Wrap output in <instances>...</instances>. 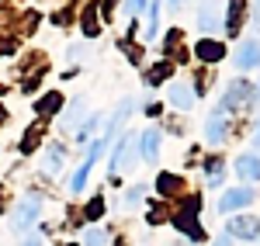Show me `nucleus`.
I'll return each mask as SVG.
<instances>
[{
  "mask_svg": "<svg viewBox=\"0 0 260 246\" xmlns=\"http://www.w3.org/2000/svg\"><path fill=\"white\" fill-rule=\"evenodd\" d=\"M257 101V87L250 80H233L222 94V108L219 111H240V108H253Z\"/></svg>",
  "mask_w": 260,
  "mask_h": 246,
  "instance_id": "nucleus-1",
  "label": "nucleus"
},
{
  "mask_svg": "<svg viewBox=\"0 0 260 246\" xmlns=\"http://www.w3.org/2000/svg\"><path fill=\"white\" fill-rule=\"evenodd\" d=\"M198 208H201V198H187V205H184V212H177V219H174V226L180 229V232H187L191 239H205V229L198 226Z\"/></svg>",
  "mask_w": 260,
  "mask_h": 246,
  "instance_id": "nucleus-2",
  "label": "nucleus"
},
{
  "mask_svg": "<svg viewBox=\"0 0 260 246\" xmlns=\"http://www.w3.org/2000/svg\"><path fill=\"white\" fill-rule=\"evenodd\" d=\"M39 212H42L39 194H24V198L18 201V208H14V219H11V229H14V232H24V229L31 226L35 219H39Z\"/></svg>",
  "mask_w": 260,
  "mask_h": 246,
  "instance_id": "nucleus-3",
  "label": "nucleus"
},
{
  "mask_svg": "<svg viewBox=\"0 0 260 246\" xmlns=\"http://www.w3.org/2000/svg\"><path fill=\"white\" fill-rule=\"evenodd\" d=\"M233 62H236L240 69H257V66H260V39L246 35V39L240 42V49H236Z\"/></svg>",
  "mask_w": 260,
  "mask_h": 246,
  "instance_id": "nucleus-4",
  "label": "nucleus"
},
{
  "mask_svg": "<svg viewBox=\"0 0 260 246\" xmlns=\"http://www.w3.org/2000/svg\"><path fill=\"white\" fill-rule=\"evenodd\" d=\"M136 146H139V135H121L118 146H115V153H111V177L121 173L128 160H132V153H136Z\"/></svg>",
  "mask_w": 260,
  "mask_h": 246,
  "instance_id": "nucleus-5",
  "label": "nucleus"
},
{
  "mask_svg": "<svg viewBox=\"0 0 260 246\" xmlns=\"http://www.w3.org/2000/svg\"><path fill=\"white\" fill-rule=\"evenodd\" d=\"M225 132H229V118H225V111H212L208 122H205V139H208V146H222V143H225Z\"/></svg>",
  "mask_w": 260,
  "mask_h": 246,
  "instance_id": "nucleus-6",
  "label": "nucleus"
},
{
  "mask_svg": "<svg viewBox=\"0 0 260 246\" xmlns=\"http://www.w3.org/2000/svg\"><path fill=\"white\" fill-rule=\"evenodd\" d=\"M225 232H229V236H236V239H257V236H260V219H253V215L229 219Z\"/></svg>",
  "mask_w": 260,
  "mask_h": 246,
  "instance_id": "nucleus-7",
  "label": "nucleus"
},
{
  "mask_svg": "<svg viewBox=\"0 0 260 246\" xmlns=\"http://www.w3.org/2000/svg\"><path fill=\"white\" fill-rule=\"evenodd\" d=\"M104 143H108V139H94L90 153H87V160H83L80 170L73 173V184H70V191H83V184H87V173H90V166L98 163V156H101V149H104Z\"/></svg>",
  "mask_w": 260,
  "mask_h": 246,
  "instance_id": "nucleus-8",
  "label": "nucleus"
},
{
  "mask_svg": "<svg viewBox=\"0 0 260 246\" xmlns=\"http://www.w3.org/2000/svg\"><path fill=\"white\" fill-rule=\"evenodd\" d=\"M198 28H201V31H215V28H222L219 0H205V4L198 7Z\"/></svg>",
  "mask_w": 260,
  "mask_h": 246,
  "instance_id": "nucleus-9",
  "label": "nucleus"
},
{
  "mask_svg": "<svg viewBox=\"0 0 260 246\" xmlns=\"http://www.w3.org/2000/svg\"><path fill=\"white\" fill-rule=\"evenodd\" d=\"M253 201V191H246V187H240V191H225L219 198V212L225 215V212H236V208H246Z\"/></svg>",
  "mask_w": 260,
  "mask_h": 246,
  "instance_id": "nucleus-10",
  "label": "nucleus"
},
{
  "mask_svg": "<svg viewBox=\"0 0 260 246\" xmlns=\"http://www.w3.org/2000/svg\"><path fill=\"white\" fill-rule=\"evenodd\" d=\"M236 173H240L243 181H260V156H253V153L240 156L236 160Z\"/></svg>",
  "mask_w": 260,
  "mask_h": 246,
  "instance_id": "nucleus-11",
  "label": "nucleus"
},
{
  "mask_svg": "<svg viewBox=\"0 0 260 246\" xmlns=\"http://www.w3.org/2000/svg\"><path fill=\"white\" fill-rule=\"evenodd\" d=\"M139 149H142L146 160H156V156H160V132H156V128H146L139 135Z\"/></svg>",
  "mask_w": 260,
  "mask_h": 246,
  "instance_id": "nucleus-12",
  "label": "nucleus"
},
{
  "mask_svg": "<svg viewBox=\"0 0 260 246\" xmlns=\"http://www.w3.org/2000/svg\"><path fill=\"white\" fill-rule=\"evenodd\" d=\"M170 104L180 108V111H187V108L194 104V90H191L187 83H174V87H170Z\"/></svg>",
  "mask_w": 260,
  "mask_h": 246,
  "instance_id": "nucleus-13",
  "label": "nucleus"
},
{
  "mask_svg": "<svg viewBox=\"0 0 260 246\" xmlns=\"http://www.w3.org/2000/svg\"><path fill=\"white\" fill-rule=\"evenodd\" d=\"M198 59H205V62H215V59H222L225 56V45L222 42H198Z\"/></svg>",
  "mask_w": 260,
  "mask_h": 246,
  "instance_id": "nucleus-14",
  "label": "nucleus"
},
{
  "mask_svg": "<svg viewBox=\"0 0 260 246\" xmlns=\"http://www.w3.org/2000/svg\"><path fill=\"white\" fill-rule=\"evenodd\" d=\"M128 111H132V101H121V104H118V111H115V118L108 122V135H101V139H111V135H115V132L121 128V122L128 118Z\"/></svg>",
  "mask_w": 260,
  "mask_h": 246,
  "instance_id": "nucleus-15",
  "label": "nucleus"
},
{
  "mask_svg": "<svg viewBox=\"0 0 260 246\" xmlns=\"http://www.w3.org/2000/svg\"><path fill=\"white\" fill-rule=\"evenodd\" d=\"M83 104H87L83 97H77V101L70 104V111H66V115L59 118V125H62V128H73V125H77V122L83 118Z\"/></svg>",
  "mask_w": 260,
  "mask_h": 246,
  "instance_id": "nucleus-16",
  "label": "nucleus"
},
{
  "mask_svg": "<svg viewBox=\"0 0 260 246\" xmlns=\"http://www.w3.org/2000/svg\"><path fill=\"white\" fill-rule=\"evenodd\" d=\"M156 187H160V194H163V198H170V194H177L180 187H184V181H180V177H174V173H160Z\"/></svg>",
  "mask_w": 260,
  "mask_h": 246,
  "instance_id": "nucleus-17",
  "label": "nucleus"
},
{
  "mask_svg": "<svg viewBox=\"0 0 260 246\" xmlns=\"http://www.w3.org/2000/svg\"><path fill=\"white\" fill-rule=\"evenodd\" d=\"M59 170H62V149L59 146H49V153H45V173L56 177Z\"/></svg>",
  "mask_w": 260,
  "mask_h": 246,
  "instance_id": "nucleus-18",
  "label": "nucleus"
},
{
  "mask_svg": "<svg viewBox=\"0 0 260 246\" xmlns=\"http://www.w3.org/2000/svg\"><path fill=\"white\" fill-rule=\"evenodd\" d=\"M83 246H108V232H104V229H87V232H83Z\"/></svg>",
  "mask_w": 260,
  "mask_h": 246,
  "instance_id": "nucleus-19",
  "label": "nucleus"
},
{
  "mask_svg": "<svg viewBox=\"0 0 260 246\" xmlns=\"http://www.w3.org/2000/svg\"><path fill=\"white\" fill-rule=\"evenodd\" d=\"M59 104H62L59 94H45V97L39 101V115H52V111H59Z\"/></svg>",
  "mask_w": 260,
  "mask_h": 246,
  "instance_id": "nucleus-20",
  "label": "nucleus"
},
{
  "mask_svg": "<svg viewBox=\"0 0 260 246\" xmlns=\"http://www.w3.org/2000/svg\"><path fill=\"white\" fill-rule=\"evenodd\" d=\"M156 28H160V4H153V7H149V24H146V39H153V35H156Z\"/></svg>",
  "mask_w": 260,
  "mask_h": 246,
  "instance_id": "nucleus-21",
  "label": "nucleus"
},
{
  "mask_svg": "<svg viewBox=\"0 0 260 246\" xmlns=\"http://www.w3.org/2000/svg\"><path fill=\"white\" fill-rule=\"evenodd\" d=\"M205 166H208V181H212V187H219L222 184V163L219 160H208Z\"/></svg>",
  "mask_w": 260,
  "mask_h": 246,
  "instance_id": "nucleus-22",
  "label": "nucleus"
},
{
  "mask_svg": "<svg viewBox=\"0 0 260 246\" xmlns=\"http://www.w3.org/2000/svg\"><path fill=\"white\" fill-rule=\"evenodd\" d=\"M167 73H170V62H160L156 69H149V83H160Z\"/></svg>",
  "mask_w": 260,
  "mask_h": 246,
  "instance_id": "nucleus-23",
  "label": "nucleus"
},
{
  "mask_svg": "<svg viewBox=\"0 0 260 246\" xmlns=\"http://www.w3.org/2000/svg\"><path fill=\"white\" fill-rule=\"evenodd\" d=\"M142 191H146V187H142V184H136V187H132V191H128V194H125V205H139Z\"/></svg>",
  "mask_w": 260,
  "mask_h": 246,
  "instance_id": "nucleus-24",
  "label": "nucleus"
},
{
  "mask_svg": "<svg viewBox=\"0 0 260 246\" xmlns=\"http://www.w3.org/2000/svg\"><path fill=\"white\" fill-rule=\"evenodd\" d=\"M101 212H104V201H101V198H94V201L87 205V219H98Z\"/></svg>",
  "mask_w": 260,
  "mask_h": 246,
  "instance_id": "nucleus-25",
  "label": "nucleus"
},
{
  "mask_svg": "<svg viewBox=\"0 0 260 246\" xmlns=\"http://www.w3.org/2000/svg\"><path fill=\"white\" fill-rule=\"evenodd\" d=\"M142 7H146V0H128V4H125V11H128V14H139Z\"/></svg>",
  "mask_w": 260,
  "mask_h": 246,
  "instance_id": "nucleus-26",
  "label": "nucleus"
},
{
  "mask_svg": "<svg viewBox=\"0 0 260 246\" xmlns=\"http://www.w3.org/2000/svg\"><path fill=\"white\" fill-rule=\"evenodd\" d=\"M215 246H233V236H229V232H222L219 239H215Z\"/></svg>",
  "mask_w": 260,
  "mask_h": 246,
  "instance_id": "nucleus-27",
  "label": "nucleus"
},
{
  "mask_svg": "<svg viewBox=\"0 0 260 246\" xmlns=\"http://www.w3.org/2000/svg\"><path fill=\"white\" fill-rule=\"evenodd\" d=\"M24 246H42V239H39V236H28V239H24Z\"/></svg>",
  "mask_w": 260,
  "mask_h": 246,
  "instance_id": "nucleus-28",
  "label": "nucleus"
},
{
  "mask_svg": "<svg viewBox=\"0 0 260 246\" xmlns=\"http://www.w3.org/2000/svg\"><path fill=\"white\" fill-rule=\"evenodd\" d=\"M253 146H260V122H257V132H253Z\"/></svg>",
  "mask_w": 260,
  "mask_h": 246,
  "instance_id": "nucleus-29",
  "label": "nucleus"
},
{
  "mask_svg": "<svg viewBox=\"0 0 260 246\" xmlns=\"http://www.w3.org/2000/svg\"><path fill=\"white\" fill-rule=\"evenodd\" d=\"M170 4H174V7H180V4H184V0H170Z\"/></svg>",
  "mask_w": 260,
  "mask_h": 246,
  "instance_id": "nucleus-30",
  "label": "nucleus"
},
{
  "mask_svg": "<svg viewBox=\"0 0 260 246\" xmlns=\"http://www.w3.org/2000/svg\"><path fill=\"white\" fill-rule=\"evenodd\" d=\"M257 97H260V87H257Z\"/></svg>",
  "mask_w": 260,
  "mask_h": 246,
  "instance_id": "nucleus-31",
  "label": "nucleus"
},
{
  "mask_svg": "<svg viewBox=\"0 0 260 246\" xmlns=\"http://www.w3.org/2000/svg\"><path fill=\"white\" fill-rule=\"evenodd\" d=\"M70 246H73V243H70Z\"/></svg>",
  "mask_w": 260,
  "mask_h": 246,
  "instance_id": "nucleus-32",
  "label": "nucleus"
}]
</instances>
